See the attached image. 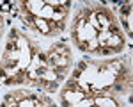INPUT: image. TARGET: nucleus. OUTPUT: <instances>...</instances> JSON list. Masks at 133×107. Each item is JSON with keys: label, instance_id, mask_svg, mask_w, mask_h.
<instances>
[{"label": "nucleus", "instance_id": "obj_1", "mask_svg": "<svg viewBox=\"0 0 133 107\" xmlns=\"http://www.w3.org/2000/svg\"><path fill=\"white\" fill-rule=\"evenodd\" d=\"M75 66L71 45L41 39L21 27H11L0 52V84L57 93Z\"/></svg>", "mask_w": 133, "mask_h": 107}, {"label": "nucleus", "instance_id": "obj_2", "mask_svg": "<svg viewBox=\"0 0 133 107\" xmlns=\"http://www.w3.org/2000/svg\"><path fill=\"white\" fill-rule=\"evenodd\" d=\"M131 98V55H85L57 91L59 107H128Z\"/></svg>", "mask_w": 133, "mask_h": 107}, {"label": "nucleus", "instance_id": "obj_3", "mask_svg": "<svg viewBox=\"0 0 133 107\" xmlns=\"http://www.w3.org/2000/svg\"><path fill=\"white\" fill-rule=\"evenodd\" d=\"M69 39L78 52L89 57L121 55L130 41L115 11L105 2H80L73 9Z\"/></svg>", "mask_w": 133, "mask_h": 107}, {"label": "nucleus", "instance_id": "obj_4", "mask_svg": "<svg viewBox=\"0 0 133 107\" xmlns=\"http://www.w3.org/2000/svg\"><path fill=\"white\" fill-rule=\"evenodd\" d=\"M14 5L25 31L41 39H59L68 31L73 9L69 0H23Z\"/></svg>", "mask_w": 133, "mask_h": 107}, {"label": "nucleus", "instance_id": "obj_5", "mask_svg": "<svg viewBox=\"0 0 133 107\" xmlns=\"http://www.w3.org/2000/svg\"><path fill=\"white\" fill-rule=\"evenodd\" d=\"M0 107H59V104L44 91L30 87H11L2 95Z\"/></svg>", "mask_w": 133, "mask_h": 107}, {"label": "nucleus", "instance_id": "obj_6", "mask_svg": "<svg viewBox=\"0 0 133 107\" xmlns=\"http://www.w3.org/2000/svg\"><path fill=\"white\" fill-rule=\"evenodd\" d=\"M131 2H123L121 4V7L115 11V16H117V21H119V25H121V29L124 31L126 34V38L128 39H131Z\"/></svg>", "mask_w": 133, "mask_h": 107}]
</instances>
